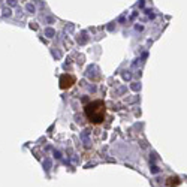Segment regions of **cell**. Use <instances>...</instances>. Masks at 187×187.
<instances>
[{
	"mask_svg": "<svg viewBox=\"0 0 187 187\" xmlns=\"http://www.w3.org/2000/svg\"><path fill=\"white\" fill-rule=\"evenodd\" d=\"M84 114L91 124H94V126L102 124L105 117H106V106H105V103L102 100H94V102L88 103L85 106Z\"/></svg>",
	"mask_w": 187,
	"mask_h": 187,
	"instance_id": "6da1fadb",
	"label": "cell"
},
{
	"mask_svg": "<svg viewBox=\"0 0 187 187\" xmlns=\"http://www.w3.org/2000/svg\"><path fill=\"white\" fill-rule=\"evenodd\" d=\"M74 82H75V78L72 75H63L62 79H60V87L62 88H69Z\"/></svg>",
	"mask_w": 187,
	"mask_h": 187,
	"instance_id": "7a4b0ae2",
	"label": "cell"
}]
</instances>
